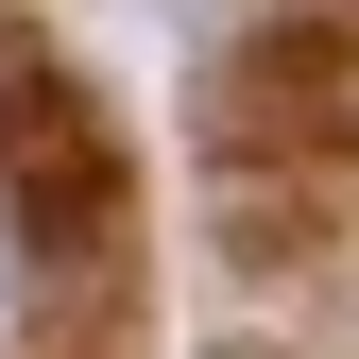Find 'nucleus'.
I'll list each match as a JSON object with an SVG mask.
<instances>
[{"mask_svg":"<svg viewBox=\"0 0 359 359\" xmlns=\"http://www.w3.org/2000/svg\"><path fill=\"white\" fill-rule=\"evenodd\" d=\"M0 120H18V69H0Z\"/></svg>","mask_w":359,"mask_h":359,"instance_id":"obj_1","label":"nucleus"}]
</instances>
